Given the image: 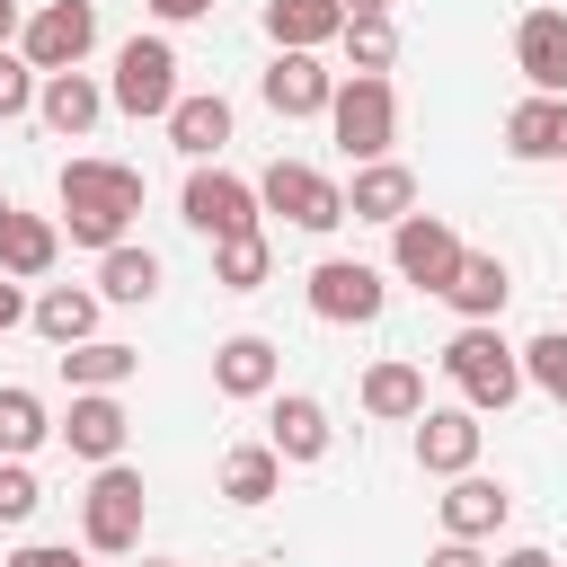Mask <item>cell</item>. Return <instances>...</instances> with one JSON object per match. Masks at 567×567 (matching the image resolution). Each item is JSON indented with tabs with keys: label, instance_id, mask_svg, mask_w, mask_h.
<instances>
[{
	"label": "cell",
	"instance_id": "cell-41",
	"mask_svg": "<svg viewBox=\"0 0 567 567\" xmlns=\"http://www.w3.org/2000/svg\"><path fill=\"white\" fill-rule=\"evenodd\" d=\"M18 27H27V9H18V0H0V53L18 44Z\"/></svg>",
	"mask_w": 567,
	"mask_h": 567
},
{
	"label": "cell",
	"instance_id": "cell-39",
	"mask_svg": "<svg viewBox=\"0 0 567 567\" xmlns=\"http://www.w3.org/2000/svg\"><path fill=\"white\" fill-rule=\"evenodd\" d=\"M9 328H27V284L0 275V337H9Z\"/></svg>",
	"mask_w": 567,
	"mask_h": 567
},
{
	"label": "cell",
	"instance_id": "cell-26",
	"mask_svg": "<svg viewBox=\"0 0 567 567\" xmlns=\"http://www.w3.org/2000/svg\"><path fill=\"white\" fill-rule=\"evenodd\" d=\"M266 35H275V53H319L346 35V9L337 0H266Z\"/></svg>",
	"mask_w": 567,
	"mask_h": 567
},
{
	"label": "cell",
	"instance_id": "cell-38",
	"mask_svg": "<svg viewBox=\"0 0 567 567\" xmlns=\"http://www.w3.org/2000/svg\"><path fill=\"white\" fill-rule=\"evenodd\" d=\"M425 567H487V549L478 540H443V549H425Z\"/></svg>",
	"mask_w": 567,
	"mask_h": 567
},
{
	"label": "cell",
	"instance_id": "cell-18",
	"mask_svg": "<svg viewBox=\"0 0 567 567\" xmlns=\"http://www.w3.org/2000/svg\"><path fill=\"white\" fill-rule=\"evenodd\" d=\"M443 301L461 310V328H496V310L514 301V266H505L496 248H470V257H461V275L443 284Z\"/></svg>",
	"mask_w": 567,
	"mask_h": 567
},
{
	"label": "cell",
	"instance_id": "cell-9",
	"mask_svg": "<svg viewBox=\"0 0 567 567\" xmlns=\"http://www.w3.org/2000/svg\"><path fill=\"white\" fill-rule=\"evenodd\" d=\"M177 221L204 230V239H239V230H257V186L230 177L221 159H204V168H186V186H177Z\"/></svg>",
	"mask_w": 567,
	"mask_h": 567
},
{
	"label": "cell",
	"instance_id": "cell-12",
	"mask_svg": "<svg viewBox=\"0 0 567 567\" xmlns=\"http://www.w3.org/2000/svg\"><path fill=\"white\" fill-rule=\"evenodd\" d=\"M328 443H337L328 408H319L310 390H275V408H266V452H275L284 470H310V461H328Z\"/></svg>",
	"mask_w": 567,
	"mask_h": 567
},
{
	"label": "cell",
	"instance_id": "cell-11",
	"mask_svg": "<svg viewBox=\"0 0 567 567\" xmlns=\"http://www.w3.org/2000/svg\"><path fill=\"white\" fill-rule=\"evenodd\" d=\"M434 514H443V540H496L505 514H514V487L487 478V470H461V478H443Z\"/></svg>",
	"mask_w": 567,
	"mask_h": 567
},
{
	"label": "cell",
	"instance_id": "cell-35",
	"mask_svg": "<svg viewBox=\"0 0 567 567\" xmlns=\"http://www.w3.org/2000/svg\"><path fill=\"white\" fill-rule=\"evenodd\" d=\"M18 115H35V71L18 62V44L0 53V124H18Z\"/></svg>",
	"mask_w": 567,
	"mask_h": 567
},
{
	"label": "cell",
	"instance_id": "cell-4",
	"mask_svg": "<svg viewBox=\"0 0 567 567\" xmlns=\"http://www.w3.org/2000/svg\"><path fill=\"white\" fill-rule=\"evenodd\" d=\"M142 514H151L142 470H133V461H106V470L89 478V496H80V540H89L97 558H133V549H142Z\"/></svg>",
	"mask_w": 567,
	"mask_h": 567
},
{
	"label": "cell",
	"instance_id": "cell-24",
	"mask_svg": "<svg viewBox=\"0 0 567 567\" xmlns=\"http://www.w3.org/2000/svg\"><path fill=\"white\" fill-rule=\"evenodd\" d=\"M363 416H381V425H416L425 416V363H408V354H381L372 372H363Z\"/></svg>",
	"mask_w": 567,
	"mask_h": 567
},
{
	"label": "cell",
	"instance_id": "cell-3",
	"mask_svg": "<svg viewBox=\"0 0 567 567\" xmlns=\"http://www.w3.org/2000/svg\"><path fill=\"white\" fill-rule=\"evenodd\" d=\"M328 133H337V151H346L354 168H363V159H390V142H399V89H390V80H363V71H337Z\"/></svg>",
	"mask_w": 567,
	"mask_h": 567
},
{
	"label": "cell",
	"instance_id": "cell-37",
	"mask_svg": "<svg viewBox=\"0 0 567 567\" xmlns=\"http://www.w3.org/2000/svg\"><path fill=\"white\" fill-rule=\"evenodd\" d=\"M159 27H195V18H213V0H142Z\"/></svg>",
	"mask_w": 567,
	"mask_h": 567
},
{
	"label": "cell",
	"instance_id": "cell-5",
	"mask_svg": "<svg viewBox=\"0 0 567 567\" xmlns=\"http://www.w3.org/2000/svg\"><path fill=\"white\" fill-rule=\"evenodd\" d=\"M89 53H97V0H44V9H27V27H18V62H27L35 80L80 71Z\"/></svg>",
	"mask_w": 567,
	"mask_h": 567
},
{
	"label": "cell",
	"instance_id": "cell-2",
	"mask_svg": "<svg viewBox=\"0 0 567 567\" xmlns=\"http://www.w3.org/2000/svg\"><path fill=\"white\" fill-rule=\"evenodd\" d=\"M443 372H452V390H461L470 416H505V408L523 399V354H514L496 328H452Z\"/></svg>",
	"mask_w": 567,
	"mask_h": 567
},
{
	"label": "cell",
	"instance_id": "cell-30",
	"mask_svg": "<svg viewBox=\"0 0 567 567\" xmlns=\"http://www.w3.org/2000/svg\"><path fill=\"white\" fill-rule=\"evenodd\" d=\"M266 275H275V248H266V230L213 239V284H221V292H257Z\"/></svg>",
	"mask_w": 567,
	"mask_h": 567
},
{
	"label": "cell",
	"instance_id": "cell-20",
	"mask_svg": "<svg viewBox=\"0 0 567 567\" xmlns=\"http://www.w3.org/2000/svg\"><path fill=\"white\" fill-rule=\"evenodd\" d=\"M159 124H168V142L204 168V159H221V142H230V97H221V89H177V106H168Z\"/></svg>",
	"mask_w": 567,
	"mask_h": 567
},
{
	"label": "cell",
	"instance_id": "cell-34",
	"mask_svg": "<svg viewBox=\"0 0 567 567\" xmlns=\"http://www.w3.org/2000/svg\"><path fill=\"white\" fill-rule=\"evenodd\" d=\"M44 505V487H35V470L27 461H0V523H27Z\"/></svg>",
	"mask_w": 567,
	"mask_h": 567
},
{
	"label": "cell",
	"instance_id": "cell-17",
	"mask_svg": "<svg viewBox=\"0 0 567 567\" xmlns=\"http://www.w3.org/2000/svg\"><path fill=\"white\" fill-rule=\"evenodd\" d=\"M478 443H487V425H478L470 408H425V416H416V470H425V478L478 470Z\"/></svg>",
	"mask_w": 567,
	"mask_h": 567
},
{
	"label": "cell",
	"instance_id": "cell-19",
	"mask_svg": "<svg viewBox=\"0 0 567 567\" xmlns=\"http://www.w3.org/2000/svg\"><path fill=\"white\" fill-rule=\"evenodd\" d=\"M53 257H62V221L9 204V213H0V275H9V284H44Z\"/></svg>",
	"mask_w": 567,
	"mask_h": 567
},
{
	"label": "cell",
	"instance_id": "cell-31",
	"mask_svg": "<svg viewBox=\"0 0 567 567\" xmlns=\"http://www.w3.org/2000/svg\"><path fill=\"white\" fill-rule=\"evenodd\" d=\"M346 71H363V80H390V62H399V27L390 18H346Z\"/></svg>",
	"mask_w": 567,
	"mask_h": 567
},
{
	"label": "cell",
	"instance_id": "cell-16",
	"mask_svg": "<svg viewBox=\"0 0 567 567\" xmlns=\"http://www.w3.org/2000/svg\"><path fill=\"white\" fill-rule=\"evenodd\" d=\"M257 97H266L284 124H301V115H328L337 71H328L319 53H275V62H266V80H257Z\"/></svg>",
	"mask_w": 567,
	"mask_h": 567
},
{
	"label": "cell",
	"instance_id": "cell-25",
	"mask_svg": "<svg viewBox=\"0 0 567 567\" xmlns=\"http://www.w3.org/2000/svg\"><path fill=\"white\" fill-rule=\"evenodd\" d=\"M505 151L514 159H532V168H567V97H523V106H505Z\"/></svg>",
	"mask_w": 567,
	"mask_h": 567
},
{
	"label": "cell",
	"instance_id": "cell-1",
	"mask_svg": "<svg viewBox=\"0 0 567 567\" xmlns=\"http://www.w3.org/2000/svg\"><path fill=\"white\" fill-rule=\"evenodd\" d=\"M53 221H62V239L71 248H124V230H133V213H142V168L133 159H97V151H80V159H62V177H53Z\"/></svg>",
	"mask_w": 567,
	"mask_h": 567
},
{
	"label": "cell",
	"instance_id": "cell-22",
	"mask_svg": "<svg viewBox=\"0 0 567 567\" xmlns=\"http://www.w3.org/2000/svg\"><path fill=\"white\" fill-rule=\"evenodd\" d=\"M97 115H106V89H97L89 71H53V80H35V124H44V133L80 142Z\"/></svg>",
	"mask_w": 567,
	"mask_h": 567
},
{
	"label": "cell",
	"instance_id": "cell-42",
	"mask_svg": "<svg viewBox=\"0 0 567 567\" xmlns=\"http://www.w3.org/2000/svg\"><path fill=\"white\" fill-rule=\"evenodd\" d=\"M337 9H346V18H390L399 0H337Z\"/></svg>",
	"mask_w": 567,
	"mask_h": 567
},
{
	"label": "cell",
	"instance_id": "cell-29",
	"mask_svg": "<svg viewBox=\"0 0 567 567\" xmlns=\"http://www.w3.org/2000/svg\"><path fill=\"white\" fill-rule=\"evenodd\" d=\"M221 496H230V505H275V496H284V461H275L266 443H230V452H221Z\"/></svg>",
	"mask_w": 567,
	"mask_h": 567
},
{
	"label": "cell",
	"instance_id": "cell-40",
	"mask_svg": "<svg viewBox=\"0 0 567 567\" xmlns=\"http://www.w3.org/2000/svg\"><path fill=\"white\" fill-rule=\"evenodd\" d=\"M487 567H558V558H549L540 540H523V549H505V558H487Z\"/></svg>",
	"mask_w": 567,
	"mask_h": 567
},
{
	"label": "cell",
	"instance_id": "cell-14",
	"mask_svg": "<svg viewBox=\"0 0 567 567\" xmlns=\"http://www.w3.org/2000/svg\"><path fill=\"white\" fill-rule=\"evenodd\" d=\"M62 443H71V461H124V434H133V416H124V399L115 390H71V416L53 425Z\"/></svg>",
	"mask_w": 567,
	"mask_h": 567
},
{
	"label": "cell",
	"instance_id": "cell-43",
	"mask_svg": "<svg viewBox=\"0 0 567 567\" xmlns=\"http://www.w3.org/2000/svg\"><path fill=\"white\" fill-rule=\"evenodd\" d=\"M142 567H177V558H142Z\"/></svg>",
	"mask_w": 567,
	"mask_h": 567
},
{
	"label": "cell",
	"instance_id": "cell-13",
	"mask_svg": "<svg viewBox=\"0 0 567 567\" xmlns=\"http://www.w3.org/2000/svg\"><path fill=\"white\" fill-rule=\"evenodd\" d=\"M213 390H221V399H275V390H284V346L257 337V328L221 337V346H213Z\"/></svg>",
	"mask_w": 567,
	"mask_h": 567
},
{
	"label": "cell",
	"instance_id": "cell-44",
	"mask_svg": "<svg viewBox=\"0 0 567 567\" xmlns=\"http://www.w3.org/2000/svg\"><path fill=\"white\" fill-rule=\"evenodd\" d=\"M0 213H9V195H0Z\"/></svg>",
	"mask_w": 567,
	"mask_h": 567
},
{
	"label": "cell",
	"instance_id": "cell-36",
	"mask_svg": "<svg viewBox=\"0 0 567 567\" xmlns=\"http://www.w3.org/2000/svg\"><path fill=\"white\" fill-rule=\"evenodd\" d=\"M9 567H80L62 540H27V549H9Z\"/></svg>",
	"mask_w": 567,
	"mask_h": 567
},
{
	"label": "cell",
	"instance_id": "cell-27",
	"mask_svg": "<svg viewBox=\"0 0 567 567\" xmlns=\"http://www.w3.org/2000/svg\"><path fill=\"white\" fill-rule=\"evenodd\" d=\"M151 292H159V257H151V248H133V239H124V248H106V257H97V301L142 310Z\"/></svg>",
	"mask_w": 567,
	"mask_h": 567
},
{
	"label": "cell",
	"instance_id": "cell-7",
	"mask_svg": "<svg viewBox=\"0 0 567 567\" xmlns=\"http://www.w3.org/2000/svg\"><path fill=\"white\" fill-rule=\"evenodd\" d=\"M257 213H284L292 230L328 239V230L346 221V186H337L328 168H310V159H275V168L257 177Z\"/></svg>",
	"mask_w": 567,
	"mask_h": 567
},
{
	"label": "cell",
	"instance_id": "cell-6",
	"mask_svg": "<svg viewBox=\"0 0 567 567\" xmlns=\"http://www.w3.org/2000/svg\"><path fill=\"white\" fill-rule=\"evenodd\" d=\"M106 106H124L133 124H142V115L159 124V115L177 106V44H168V35H124V44H115V71H106Z\"/></svg>",
	"mask_w": 567,
	"mask_h": 567
},
{
	"label": "cell",
	"instance_id": "cell-23",
	"mask_svg": "<svg viewBox=\"0 0 567 567\" xmlns=\"http://www.w3.org/2000/svg\"><path fill=\"white\" fill-rule=\"evenodd\" d=\"M416 213V177L399 168V159H363L354 168V186H346V221H408Z\"/></svg>",
	"mask_w": 567,
	"mask_h": 567
},
{
	"label": "cell",
	"instance_id": "cell-8",
	"mask_svg": "<svg viewBox=\"0 0 567 567\" xmlns=\"http://www.w3.org/2000/svg\"><path fill=\"white\" fill-rule=\"evenodd\" d=\"M301 301H310V319H328V328H372L381 301H390V275L363 266V257H319L310 284H301Z\"/></svg>",
	"mask_w": 567,
	"mask_h": 567
},
{
	"label": "cell",
	"instance_id": "cell-15",
	"mask_svg": "<svg viewBox=\"0 0 567 567\" xmlns=\"http://www.w3.org/2000/svg\"><path fill=\"white\" fill-rule=\"evenodd\" d=\"M514 71L532 80V97H567V9L514 18Z\"/></svg>",
	"mask_w": 567,
	"mask_h": 567
},
{
	"label": "cell",
	"instance_id": "cell-21",
	"mask_svg": "<svg viewBox=\"0 0 567 567\" xmlns=\"http://www.w3.org/2000/svg\"><path fill=\"white\" fill-rule=\"evenodd\" d=\"M97 284H44L35 301H27V328L44 337V346H89L97 337Z\"/></svg>",
	"mask_w": 567,
	"mask_h": 567
},
{
	"label": "cell",
	"instance_id": "cell-33",
	"mask_svg": "<svg viewBox=\"0 0 567 567\" xmlns=\"http://www.w3.org/2000/svg\"><path fill=\"white\" fill-rule=\"evenodd\" d=\"M514 354H523V381H532V390H549V399L567 408V328H540V337H532V346H514Z\"/></svg>",
	"mask_w": 567,
	"mask_h": 567
},
{
	"label": "cell",
	"instance_id": "cell-10",
	"mask_svg": "<svg viewBox=\"0 0 567 567\" xmlns=\"http://www.w3.org/2000/svg\"><path fill=\"white\" fill-rule=\"evenodd\" d=\"M461 230L443 221V213H408V221H390V275L399 284H416V292H443L452 275H461Z\"/></svg>",
	"mask_w": 567,
	"mask_h": 567
},
{
	"label": "cell",
	"instance_id": "cell-28",
	"mask_svg": "<svg viewBox=\"0 0 567 567\" xmlns=\"http://www.w3.org/2000/svg\"><path fill=\"white\" fill-rule=\"evenodd\" d=\"M133 372H142V354H133V346H115V337L62 346V381H71V390H124Z\"/></svg>",
	"mask_w": 567,
	"mask_h": 567
},
{
	"label": "cell",
	"instance_id": "cell-32",
	"mask_svg": "<svg viewBox=\"0 0 567 567\" xmlns=\"http://www.w3.org/2000/svg\"><path fill=\"white\" fill-rule=\"evenodd\" d=\"M44 434H53L44 399H35V390H0V461H27Z\"/></svg>",
	"mask_w": 567,
	"mask_h": 567
}]
</instances>
